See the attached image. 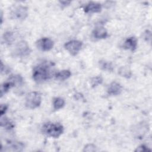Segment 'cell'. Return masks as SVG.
<instances>
[{
	"label": "cell",
	"instance_id": "4fadbf2b",
	"mask_svg": "<svg viewBox=\"0 0 152 152\" xmlns=\"http://www.w3.org/2000/svg\"><path fill=\"white\" fill-rule=\"evenodd\" d=\"M7 148L5 151H21L24 148V144L19 141H13L10 142L7 146Z\"/></svg>",
	"mask_w": 152,
	"mask_h": 152
},
{
	"label": "cell",
	"instance_id": "ffe728a7",
	"mask_svg": "<svg viewBox=\"0 0 152 152\" xmlns=\"http://www.w3.org/2000/svg\"><path fill=\"white\" fill-rule=\"evenodd\" d=\"M103 82V78L101 76H96L91 78L90 83L93 88L96 87L99 85L101 84Z\"/></svg>",
	"mask_w": 152,
	"mask_h": 152
},
{
	"label": "cell",
	"instance_id": "3957f363",
	"mask_svg": "<svg viewBox=\"0 0 152 152\" xmlns=\"http://www.w3.org/2000/svg\"><path fill=\"white\" fill-rule=\"evenodd\" d=\"M23 77L18 74L11 75L7 80L6 81L4 82L1 86V97H2L6 94L11 88L15 86L21 85L23 83Z\"/></svg>",
	"mask_w": 152,
	"mask_h": 152
},
{
	"label": "cell",
	"instance_id": "30bf717a",
	"mask_svg": "<svg viewBox=\"0 0 152 152\" xmlns=\"http://www.w3.org/2000/svg\"><path fill=\"white\" fill-rule=\"evenodd\" d=\"M84 11L86 13H97L102 11V5L95 2H89L84 7Z\"/></svg>",
	"mask_w": 152,
	"mask_h": 152
},
{
	"label": "cell",
	"instance_id": "5bb4252c",
	"mask_svg": "<svg viewBox=\"0 0 152 152\" xmlns=\"http://www.w3.org/2000/svg\"><path fill=\"white\" fill-rule=\"evenodd\" d=\"M71 75V72L69 70L64 69L59 72H55L54 77L56 80H58L60 81H64L69 78Z\"/></svg>",
	"mask_w": 152,
	"mask_h": 152
},
{
	"label": "cell",
	"instance_id": "7a4b0ae2",
	"mask_svg": "<svg viewBox=\"0 0 152 152\" xmlns=\"http://www.w3.org/2000/svg\"><path fill=\"white\" fill-rule=\"evenodd\" d=\"M64 126L59 123H53L48 122L45 123L42 126V132L48 137L52 138H58L64 132Z\"/></svg>",
	"mask_w": 152,
	"mask_h": 152
},
{
	"label": "cell",
	"instance_id": "2e32d148",
	"mask_svg": "<svg viewBox=\"0 0 152 152\" xmlns=\"http://www.w3.org/2000/svg\"><path fill=\"white\" fill-rule=\"evenodd\" d=\"M99 65L100 68L102 70L108 71V72H112L113 71V65L112 62L109 61H107L106 60H100L99 62Z\"/></svg>",
	"mask_w": 152,
	"mask_h": 152
},
{
	"label": "cell",
	"instance_id": "e0dca14e",
	"mask_svg": "<svg viewBox=\"0 0 152 152\" xmlns=\"http://www.w3.org/2000/svg\"><path fill=\"white\" fill-rule=\"evenodd\" d=\"M2 40L6 45H11L15 40L13 33L10 31L4 33L2 36Z\"/></svg>",
	"mask_w": 152,
	"mask_h": 152
},
{
	"label": "cell",
	"instance_id": "52a82bcc",
	"mask_svg": "<svg viewBox=\"0 0 152 152\" xmlns=\"http://www.w3.org/2000/svg\"><path fill=\"white\" fill-rule=\"evenodd\" d=\"M11 15L15 20H24L28 16V8L23 5L15 7L11 12Z\"/></svg>",
	"mask_w": 152,
	"mask_h": 152
},
{
	"label": "cell",
	"instance_id": "9c48e42d",
	"mask_svg": "<svg viewBox=\"0 0 152 152\" xmlns=\"http://www.w3.org/2000/svg\"><path fill=\"white\" fill-rule=\"evenodd\" d=\"M122 90V86L118 82L113 81L109 86L107 92L109 95L117 96L121 93Z\"/></svg>",
	"mask_w": 152,
	"mask_h": 152
},
{
	"label": "cell",
	"instance_id": "d4e9b609",
	"mask_svg": "<svg viewBox=\"0 0 152 152\" xmlns=\"http://www.w3.org/2000/svg\"><path fill=\"white\" fill-rule=\"evenodd\" d=\"M71 2V1H59V3L61 4V6L63 7H65L69 5Z\"/></svg>",
	"mask_w": 152,
	"mask_h": 152
},
{
	"label": "cell",
	"instance_id": "cb8c5ba5",
	"mask_svg": "<svg viewBox=\"0 0 152 152\" xmlns=\"http://www.w3.org/2000/svg\"><path fill=\"white\" fill-rule=\"evenodd\" d=\"M144 37L147 41H148V39L149 41L150 42V40H151V32L148 30L145 31L144 34Z\"/></svg>",
	"mask_w": 152,
	"mask_h": 152
},
{
	"label": "cell",
	"instance_id": "ba28073f",
	"mask_svg": "<svg viewBox=\"0 0 152 152\" xmlns=\"http://www.w3.org/2000/svg\"><path fill=\"white\" fill-rule=\"evenodd\" d=\"M37 49L42 51H49L51 50L54 45L53 41L48 37H43L39 39L36 43Z\"/></svg>",
	"mask_w": 152,
	"mask_h": 152
},
{
	"label": "cell",
	"instance_id": "8992f818",
	"mask_svg": "<svg viewBox=\"0 0 152 152\" xmlns=\"http://www.w3.org/2000/svg\"><path fill=\"white\" fill-rule=\"evenodd\" d=\"M83 42L78 40H71L64 45L65 49L72 56L77 55L81 49Z\"/></svg>",
	"mask_w": 152,
	"mask_h": 152
},
{
	"label": "cell",
	"instance_id": "8fae6325",
	"mask_svg": "<svg viewBox=\"0 0 152 152\" xmlns=\"http://www.w3.org/2000/svg\"><path fill=\"white\" fill-rule=\"evenodd\" d=\"M107 35L108 34L106 29L102 26L96 27L92 31L93 37L97 40L106 39L107 37Z\"/></svg>",
	"mask_w": 152,
	"mask_h": 152
},
{
	"label": "cell",
	"instance_id": "7402d4cb",
	"mask_svg": "<svg viewBox=\"0 0 152 152\" xmlns=\"http://www.w3.org/2000/svg\"><path fill=\"white\" fill-rule=\"evenodd\" d=\"M151 149H150L148 147H147L146 145L142 144L141 145H140L139 147H138L135 150V151H150Z\"/></svg>",
	"mask_w": 152,
	"mask_h": 152
},
{
	"label": "cell",
	"instance_id": "7c38bea8",
	"mask_svg": "<svg viewBox=\"0 0 152 152\" xmlns=\"http://www.w3.org/2000/svg\"><path fill=\"white\" fill-rule=\"evenodd\" d=\"M137 39L135 37H128L124 42L123 47L125 49L134 51L137 47Z\"/></svg>",
	"mask_w": 152,
	"mask_h": 152
},
{
	"label": "cell",
	"instance_id": "ac0fdd59",
	"mask_svg": "<svg viewBox=\"0 0 152 152\" xmlns=\"http://www.w3.org/2000/svg\"><path fill=\"white\" fill-rule=\"evenodd\" d=\"M65 102L63 98L62 97H55L53 100V106L55 110H59L62 109L65 106Z\"/></svg>",
	"mask_w": 152,
	"mask_h": 152
},
{
	"label": "cell",
	"instance_id": "5b68a950",
	"mask_svg": "<svg viewBox=\"0 0 152 152\" xmlns=\"http://www.w3.org/2000/svg\"><path fill=\"white\" fill-rule=\"evenodd\" d=\"M31 49L27 42L24 40L18 42L15 46L14 53L17 57H25L30 55Z\"/></svg>",
	"mask_w": 152,
	"mask_h": 152
},
{
	"label": "cell",
	"instance_id": "6da1fadb",
	"mask_svg": "<svg viewBox=\"0 0 152 152\" xmlns=\"http://www.w3.org/2000/svg\"><path fill=\"white\" fill-rule=\"evenodd\" d=\"M55 74L53 64L52 62L45 61L34 67L32 77L36 83H42L50 79Z\"/></svg>",
	"mask_w": 152,
	"mask_h": 152
},
{
	"label": "cell",
	"instance_id": "44dd1931",
	"mask_svg": "<svg viewBox=\"0 0 152 152\" xmlns=\"http://www.w3.org/2000/svg\"><path fill=\"white\" fill-rule=\"evenodd\" d=\"M96 151V147L94 144H87L83 149V151Z\"/></svg>",
	"mask_w": 152,
	"mask_h": 152
},
{
	"label": "cell",
	"instance_id": "603a6c76",
	"mask_svg": "<svg viewBox=\"0 0 152 152\" xmlns=\"http://www.w3.org/2000/svg\"><path fill=\"white\" fill-rule=\"evenodd\" d=\"M8 109V105L6 104H1L0 107V115L1 116H4V114L6 113Z\"/></svg>",
	"mask_w": 152,
	"mask_h": 152
},
{
	"label": "cell",
	"instance_id": "d6986e66",
	"mask_svg": "<svg viewBox=\"0 0 152 152\" xmlns=\"http://www.w3.org/2000/svg\"><path fill=\"white\" fill-rule=\"evenodd\" d=\"M119 74L125 78H130L131 77V70L126 67V66H122L119 69Z\"/></svg>",
	"mask_w": 152,
	"mask_h": 152
},
{
	"label": "cell",
	"instance_id": "9a60e30c",
	"mask_svg": "<svg viewBox=\"0 0 152 152\" xmlns=\"http://www.w3.org/2000/svg\"><path fill=\"white\" fill-rule=\"evenodd\" d=\"M0 125L1 127L5 128L6 129H11L14 128V123L5 116H1L0 119Z\"/></svg>",
	"mask_w": 152,
	"mask_h": 152
},
{
	"label": "cell",
	"instance_id": "277c9868",
	"mask_svg": "<svg viewBox=\"0 0 152 152\" xmlns=\"http://www.w3.org/2000/svg\"><path fill=\"white\" fill-rule=\"evenodd\" d=\"M41 103L42 97L39 92L31 91L26 95L25 105L27 108L34 109L39 107Z\"/></svg>",
	"mask_w": 152,
	"mask_h": 152
}]
</instances>
